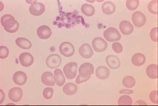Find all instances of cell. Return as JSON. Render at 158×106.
I'll return each instance as SVG.
<instances>
[{"instance_id": "6da1fadb", "label": "cell", "mask_w": 158, "mask_h": 106, "mask_svg": "<svg viewBox=\"0 0 158 106\" xmlns=\"http://www.w3.org/2000/svg\"><path fill=\"white\" fill-rule=\"evenodd\" d=\"M1 23L5 31L9 33H15L18 31L19 25L15 17L10 14H5L1 19Z\"/></svg>"}, {"instance_id": "7402d4cb", "label": "cell", "mask_w": 158, "mask_h": 106, "mask_svg": "<svg viewBox=\"0 0 158 106\" xmlns=\"http://www.w3.org/2000/svg\"><path fill=\"white\" fill-rule=\"evenodd\" d=\"M77 86L73 83H68L64 86L63 90L65 94L67 96H73L77 91Z\"/></svg>"}, {"instance_id": "d6986e66", "label": "cell", "mask_w": 158, "mask_h": 106, "mask_svg": "<svg viewBox=\"0 0 158 106\" xmlns=\"http://www.w3.org/2000/svg\"><path fill=\"white\" fill-rule=\"evenodd\" d=\"M146 60V57L142 53H138L135 54L131 59V61L133 64L137 66L140 67L144 64Z\"/></svg>"}, {"instance_id": "30bf717a", "label": "cell", "mask_w": 158, "mask_h": 106, "mask_svg": "<svg viewBox=\"0 0 158 106\" xmlns=\"http://www.w3.org/2000/svg\"><path fill=\"white\" fill-rule=\"evenodd\" d=\"M19 60L22 65L24 67H29L34 63V57L30 53L24 52L20 55Z\"/></svg>"}, {"instance_id": "cb8c5ba5", "label": "cell", "mask_w": 158, "mask_h": 106, "mask_svg": "<svg viewBox=\"0 0 158 106\" xmlns=\"http://www.w3.org/2000/svg\"><path fill=\"white\" fill-rule=\"evenodd\" d=\"M146 74L151 79L158 78V65L156 64L148 65L146 69Z\"/></svg>"}, {"instance_id": "836d02e7", "label": "cell", "mask_w": 158, "mask_h": 106, "mask_svg": "<svg viewBox=\"0 0 158 106\" xmlns=\"http://www.w3.org/2000/svg\"><path fill=\"white\" fill-rule=\"evenodd\" d=\"M150 99L152 103L158 104V91H153L150 94Z\"/></svg>"}, {"instance_id": "ac0fdd59", "label": "cell", "mask_w": 158, "mask_h": 106, "mask_svg": "<svg viewBox=\"0 0 158 106\" xmlns=\"http://www.w3.org/2000/svg\"><path fill=\"white\" fill-rule=\"evenodd\" d=\"M110 71L108 67L104 66H100L97 67L96 71V74L98 78L100 80H106L110 75Z\"/></svg>"}, {"instance_id": "8992f818", "label": "cell", "mask_w": 158, "mask_h": 106, "mask_svg": "<svg viewBox=\"0 0 158 106\" xmlns=\"http://www.w3.org/2000/svg\"><path fill=\"white\" fill-rule=\"evenodd\" d=\"M46 65L50 69H55L60 65L61 59L58 54H52L47 57L46 59Z\"/></svg>"}, {"instance_id": "4316f807", "label": "cell", "mask_w": 158, "mask_h": 106, "mask_svg": "<svg viewBox=\"0 0 158 106\" xmlns=\"http://www.w3.org/2000/svg\"><path fill=\"white\" fill-rule=\"evenodd\" d=\"M135 78L131 76H126L122 81L123 85L127 88H132L135 85Z\"/></svg>"}, {"instance_id": "4fadbf2b", "label": "cell", "mask_w": 158, "mask_h": 106, "mask_svg": "<svg viewBox=\"0 0 158 106\" xmlns=\"http://www.w3.org/2000/svg\"><path fill=\"white\" fill-rule=\"evenodd\" d=\"M45 10V6L40 2H36L34 5H32L29 8V11L34 16H40L43 14Z\"/></svg>"}, {"instance_id": "d4e9b609", "label": "cell", "mask_w": 158, "mask_h": 106, "mask_svg": "<svg viewBox=\"0 0 158 106\" xmlns=\"http://www.w3.org/2000/svg\"><path fill=\"white\" fill-rule=\"evenodd\" d=\"M83 14L87 17H92L95 13V9L93 5L90 4H84L82 5L81 8Z\"/></svg>"}, {"instance_id": "603a6c76", "label": "cell", "mask_w": 158, "mask_h": 106, "mask_svg": "<svg viewBox=\"0 0 158 106\" xmlns=\"http://www.w3.org/2000/svg\"><path fill=\"white\" fill-rule=\"evenodd\" d=\"M54 77L55 78L56 85H58V86L61 87L63 85H64L65 78L62 71L60 69H56L55 71H54Z\"/></svg>"}, {"instance_id": "f1b7e54d", "label": "cell", "mask_w": 158, "mask_h": 106, "mask_svg": "<svg viewBox=\"0 0 158 106\" xmlns=\"http://www.w3.org/2000/svg\"><path fill=\"white\" fill-rule=\"evenodd\" d=\"M148 9L152 14H158V1H151L148 5Z\"/></svg>"}, {"instance_id": "7c38bea8", "label": "cell", "mask_w": 158, "mask_h": 106, "mask_svg": "<svg viewBox=\"0 0 158 106\" xmlns=\"http://www.w3.org/2000/svg\"><path fill=\"white\" fill-rule=\"evenodd\" d=\"M79 52L80 56L85 59L90 58L94 55V51L92 47L88 43H85L80 47Z\"/></svg>"}, {"instance_id": "5b68a950", "label": "cell", "mask_w": 158, "mask_h": 106, "mask_svg": "<svg viewBox=\"0 0 158 106\" xmlns=\"http://www.w3.org/2000/svg\"><path fill=\"white\" fill-rule=\"evenodd\" d=\"M92 46L94 50L98 52L105 51L108 48V43L104 39L100 37L95 38L92 41Z\"/></svg>"}, {"instance_id": "9c48e42d", "label": "cell", "mask_w": 158, "mask_h": 106, "mask_svg": "<svg viewBox=\"0 0 158 106\" xmlns=\"http://www.w3.org/2000/svg\"><path fill=\"white\" fill-rule=\"evenodd\" d=\"M8 96L9 99L13 102H18L21 100L23 92L21 88H13L9 90Z\"/></svg>"}, {"instance_id": "ffe728a7", "label": "cell", "mask_w": 158, "mask_h": 106, "mask_svg": "<svg viewBox=\"0 0 158 106\" xmlns=\"http://www.w3.org/2000/svg\"><path fill=\"white\" fill-rule=\"evenodd\" d=\"M15 44L17 45V46L23 50H29L32 46L31 42L28 39L24 38H17L15 40Z\"/></svg>"}, {"instance_id": "d6a6232c", "label": "cell", "mask_w": 158, "mask_h": 106, "mask_svg": "<svg viewBox=\"0 0 158 106\" xmlns=\"http://www.w3.org/2000/svg\"><path fill=\"white\" fill-rule=\"evenodd\" d=\"M150 38L152 41L158 42V27H155L151 30L150 32Z\"/></svg>"}, {"instance_id": "2e32d148", "label": "cell", "mask_w": 158, "mask_h": 106, "mask_svg": "<svg viewBox=\"0 0 158 106\" xmlns=\"http://www.w3.org/2000/svg\"><path fill=\"white\" fill-rule=\"evenodd\" d=\"M42 82L46 86H52L55 85V78L52 73L50 71L44 72L42 75Z\"/></svg>"}, {"instance_id": "83f0119b", "label": "cell", "mask_w": 158, "mask_h": 106, "mask_svg": "<svg viewBox=\"0 0 158 106\" xmlns=\"http://www.w3.org/2000/svg\"><path fill=\"white\" fill-rule=\"evenodd\" d=\"M139 1L138 0H127L126 1V7L130 10H134L138 7Z\"/></svg>"}, {"instance_id": "e575fe53", "label": "cell", "mask_w": 158, "mask_h": 106, "mask_svg": "<svg viewBox=\"0 0 158 106\" xmlns=\"http://www.w3.org/2000/svg\"><path fill=\"white\" fill-rule=\"evenodd\" d=\"M90 75L89 76H88V77H85V78H83V77H81L80 75H79L77 77V78H76V83L77 84H81V83H83L84 82H86L90 78Z\"/></svg>"}, {"instance_id": "4dcf8cb0", "label": "cell", "mask_w": 158, "mask_h": 106, "mask_svg": "<svg viewBox=\"0 0 158 106\" xmlns=\"http://www.w3.org/2000/svg\"><path fill=\"white\" fill-rule=\"evenodd\" d=\"M9 55V50L6 47H0V58L1 59L6 58Z\"/></svg>"}, {"instance_id": "9a60e30c", "label": "cell", "mask_w": 158, "mask_h": 106, "mask_svg": "<svg viewBox=\"0 0 158 106\" xmlns=\"http://www.w3.org/2000/svg\"><path fill=\"white\" fill-rule=\"evenodd\" d=\"M120 31L125 35H129L132 34L134 31V26L127 21H123L119 25Z\"/></svg>"}, {"instance_id": "3957f363", "label": "cell", "mask_w": 158, "mask_h": 106, "mask_svg": "<svg viewBox=\"0 0 158 106\" xmlns=\"http://www.w3.org/2000/svg\"><path fill=\"white\" fill-rule=\"evenodd\" d=\"M77 64L75 62H71L66 64L63 68V71L66 78L69 80H72L75 78L77 74Z\"/></svg>"}, {"instance_id": "5bb4252c", "label": "cell", "mask_w": 158, "mask_h": 106, "mask_svg": "<svg viewBox=\"0 0 158 106\" xmlns=\"http://www.w3.org/2000/svg\"><path fill=\"white\" fill-rule=\"evenodd\" d=\"M13 80L16 85L19 86L25 85L27 81V75L23 71H18L13 75Z\"/></svg>"}, {"instance_id": "44dd1931", "label": "cell", "mask_w": 158, "mask_h": 106, "mask_svg": "<svg viewBox=\"0 0 158 106\" xmlns=\"http://www.w3.org/2000/svg\"><path fill=\"white\" fill-rule=\"evenodd\" d=\"M102 10L104 14L111 15L115 11V6L111 1H106L102 6Z\"/></svg>"}, {"instance_id": "d590c367", "label": "cell", "mask_w": 158, "mask_h": 106, "mask_svg": "<svg viewBox=\"0 0 158 106\" xmlns=\"http://www.w3.org/2000/svg\"><path fill=\"white\" fill-rule=\"evenodd\" d=\"M134 92L131 90H127V89H123L121 91H119V93L122 94H132Z\"/></svg>"}, {"instance_id": "f546056e", "label": "cell", "mask_w": 158, "mask_h": 106, "mask_svg": "<svg viewBox=\"0 0 158 106\" xmlns=\"http://www.w3.org/2000/svg\"><path fill=\"white\" fill-rule=\"evenodd\" d=\"M54 94L53 88H47L44 89L43 92V97L46 99H50L52 98Z\"/></svg>"}, {"instance_id": "ba28073f", "label": "cell", "mask_w": 158, "mask_h": 106, "mask_svg": "<svg viewBox=\"0 0 158 106\" xmlns=\"http://www.w3.org/2000/svg\"><path fill=\"white\" fill-rule=\"evenodd\" d=\"M134 25L137 27H141L145 25L146 22V18L144 14L140 11H136L132 15Z\"/></svg>"}, {"instance_id": "277c9868", "label": "cell", "mask_w": 158, "mask_h": 106, "mask_svg": "<svg viewBox=\"0 0 158 106\" xmlns=\"http://www.w3.org/2000/svg\"><path fill=\"white\" fill-rule=\"evenodd\" d=\"M59 51L63 56L65 57L72 56L75 53V47L71 43L69 42H63L59 47Z\"/></svg>"}, {"instance_id": "7a4b0ae2", "label": "cell", "mask_w": 158, "mask_h": 106, "mask_svg": "<svg viewBox=\"0 0 158 106\" xmlns=\"http://www.w3.org/2000/svg\"><path fill=\"white\" fill-rule=\"evenodd\" d=\"M105 39L109 42L119 41L121 39V35L118 31L113 27H109L104 32Z\"/></svg>"}, {"instance_id": "52a82bcc", "label": "cell", "mask_w": 158, "mask_h": 106, "mask_svg": "<svg viewBox=\"0 0 158 106\" xmlns=\"http://www.w3.org/2000/svg\"><path fill=\"white\" fill-rule=\"evenodd\" d=\"M79 75L85 78L94 73V65L90 63H84L82 64L79 67Z\"/></svg>"}, {"instance_id": "8fae6325", "label": "cell", "mask_w": 158, "mask_h": 106, "mask_svg": "<svg viewBox=\"0 0 158 106\" xmlns=\"http://www.w3.org/2000/svg\"><path fill=\"white\" fill-rule=\"evenodd\" d=\"M37 35L40 39L43 40L48 39L52 35V31L47 26H40L37 29Z\"/></svg>"}, {"instance_id": "e0dca14e", "label": "cell", "mask_w": 158, "mask_h": 106, "mask_svg": "<svg viewBox=\"0 0 158 106\" xmlns=\"http://www.w3.org/2000/svg\"><path fill=\"white\" fill-rule=\"evenodd\" d=\"M106 61L108 67L113 69H118L121 65L120 60L118 58V57L114 55H109L106 57Z\"/></svg>"}, {"instance_id": "1f68e13d", "label": "cell", "mask_w": 158, "mask_h": 106, "mask_svg": "<svg viewBox=\"0 0 158 106\" xmlns=\"http://www.w3.org/2000/svg\"><path fill=\"white\" fill-rule=\"evenodd\" d=\"M112 49L116 53H121L123 50L122 46L118 42L114 43L112 44Z\"/></svg>"}, {"instance_id": "484cf974", "label": "cell", "mask_w": 158, "mask_h": 106, "mask_svg": "<svg viewBox=\"0 0 158 106\" xmlns=\"http://www.w3.org/2000/svg\"><path fill=\"white\" fill-rule=\"evenodd\" d=\"M119 106H131L133 104V100L129 96H122L118 101Z\"/></svg>"}]
</instances>
